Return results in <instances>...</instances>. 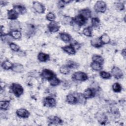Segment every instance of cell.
Returning a JSON list of instances; mask_svg holds the SVG:
<instances>
[{
	"instance_id": "6da1fadb",
	"label": "cell",
	"mask_w": 126,
	"mask_h": 126,
	"mask_svg": "<svg viewBox=\"0 0 126 126\" xmlns=\"http://www.w3.org/2000/svg\"><path fill=\"white\" fill-rule=\"evenodd\" d=\"M11 89L13 93L17 97H19L23 93V88L22 86L19 84L13 83L11 86Z\"/></svg>"
},
{
	"instance_id": "7a4b0ae2",
	"label": "cell",
	"mask_w": 126,
	"mask_h": 126,
	"mask_svg": "<svg viewBox=\"0 0 126 126\" xmlns=\"http://www.w3.org/2000/svg\"><path fill=\"white\" fill-rule=\"evenodd\" d=\"M94 8L98 12H104L106 9V4L103 1H97L94 6Z\"/></svg>"
},
{
	"instance_id": "3957f363",
	"label": "cell",
	"mask_w": 126,
	"mask_h": 126,
	"mask_svg": "<svg viewBox=\"0 0 126 126\" xmlns=\"http://www.w3.org/2000/svg\"><path fill=\"white\" fill-rule=\"evenodd\" d=\"M73 78L77 81H85L88 79V77L85 73L82 71H78L73 74Z\"/></svg>"
},
{
	"instance_id": "277c9868",
	"label": "cell",
	"mask_w": 126,
	"mask_h": 126,
	"mask_svg": "<svg viewBox=\"0 0 126 126\" xmlns=\"http://www.w3.org/2000/svg\"><path fill=\"white\" fill-rule=\"evenodd\" d=\"M87 20V19H86L82 15L79 14L73 19V21L76 25L79 26H81L84 25L86 23Z\"/></svg>"
},
{
	"instance_id": "5b68a950",
	"label": "cell",
	"mask_w": 126,
	"mask_h": 126,
	"mask_svg": "<svg viewBox=\"0 0 126 126\" xmlns=\"http://www.w3.org/2000/svg\"><path fill=\"white\" fill-rule=\"evenodd\" d=\"M33 8L38 13H43L45 11L44 6L40 2L38 1H34L33 3Z\"/></svg>"
},
{
	"instance_id": "8992f818",
	"label": "cell",
	"mask_w": 126,
	"mask_h": 126,
	"mask_svg": "<svg viewBox=\"0 0 126 126\" xmlns=\"http://www.w3.org/2000/svg\"><path fill=\"white\" fill-rule=\"evenodd\" d=\"M44 105L48 107H53L56 106V102L55 98L51 97H46L43 101Z\"/></svg>"
},
{
	"instance_id": "52a82bcc",
	"label": "cell",
	"mask_w": 126,
	"mask_h": 126,
	"mask_svg": "<svg viewBox=\"0 0 126 126\" xmlns=\"http://www.w3.org/2000/svg\"><path fill=\"white\" fill-rule=\"evenodd\" d=\"M111 74L116 79H120L122 77L123 73L122 71L118 67L114 66L111 69Z\"/></svg>"
},
{
	"instance_id": "ba28073f",
	"label": "cell",
	"mask_w": 126,
	"mask_h": 126,
	"mask_svg": "<svg viewBox=\"0 0 126 126\" xmlns=\"http://www.w3.org/2000/svg\"><path fill=\"white\" fill-rule=\"evenodd\" d=\"M41 75L42 78L49 80L54 76V73L51 70L47 69H43L41 72Z\"/></svg>"
},
{
	"instance_id": "9c48e42d",
	"label": "cell",
	"mask_w": 126,
	"mask_h": 126,
	"mask_svg": "<svg viewBox=\"0 0 126 126\" xmlns=\"http://www.w3.org/2000/svg\"><path fill=\"white\" fill-rule=\"evenodd\" d=\"M17 115L21 118H27L30 116V113L28 110L24 108L19 109L16 111Z\"/></svg>"
},
{
	"instance_id": "30bf717a",
	"label": "cell",
	"mask_w": 126,
	"mask_h": 126,
	"mask_svg": "<svg viewBox=\"0 0 126 126\" xmlns=\"http://www.w3.org/2000/svg\"><path fill=\"white\" fill-rule=\"evenodd\" d=\"M48 28L51 32H58L60 29V26L55 22H51L48 25Z\"/></svg>"
},
{
	"instance_id": "8fae6325",
	"label": "cell",
	"mask_w": 126,
	"mask_h": 126,
	"mask_svg": "<svg viewBox=\"0 0 126 126\" xmlns=\"http://www.w3.org/2000/svg\"><path fill=\"white\" fill-rule=\"evenodd\" d=\"M94 94L95 92L94 89L91 88H88L85 90L83 93V94L86 99L90 98L91 97H94Z\"/></svg>"
},
{
	"instance_id": "7c38bea8",
	"label": "cell",
	"mask_w": 126,
	"mask_h": 126,
	"mask_svg": "<svg viewBox=\"0 0 126 126\" xmlns=\"http://www.w3.org/2000/svg\"><path fill=\"white\" fill-rule=\"evenodd\" d=\"M96 119H97V121L101 124H104L105 123L107 119L106 115L103 113H98V114H96Z\"/></svg>"
},
{
	"instance_id": "4fadbf2b",
	"label": "cell",
	"mask_w": 126,
	"mask_h": 126,
	"mask_svg": "<svg viewBox=\"0 0 126 126\" xmlns=\"http://www.w3.org/2000/svg\"><path fill=\"white\" fill-rule=\"evenodd\" d=\"M10 28L12 31H18V30L20 28V24L18 21L12 20L10 23Z\"/></svg>"
},
{
	"instance_id": "5bb4252c",
	"label": "cell",
	"mask_w": 126,
	"mask_h": 126,
	"mask_svg": "<svg viewBox=\"0 0 126 126\" xmlns=\"http://www.w3.org/2000/svg\"><path fill=\"white\" fill-rule=\"evenodd\" d=\"M62 49L65 52L68 54L74 55L75 54V48L72 45H68L63 47Z\"/></svg>"
},
{
	"instance_id": "9a60e30c",
	"label": "cell",
	"mask_w": 126,
	"mask_h": 126,
	"mask_svg": "<svg viewBox=\"0 0 126 126\" xmlns=\"http://www.w3.org/2000/svg\"><path fill=\"white\" fill-rule=\"evenodd\" d=\"M12 69L15 72L20 73L24 71V68L23 65L20 63H14L13 64Z\"/></svg>"
},
{
	"instance_id": "2e32d148",
	"label": "cell",
	"mask_w": 126,
	"mask_h": 126,
	"mask_svg": "<svg viewBox=\"0 0 126 126\" xmlns=\"http://www.w3.org/2000/svg\"><path fill=\"white\" fill-rule=\"evenodd\" d=\"M18 16V14L14 9L9 10L7 12V18L12 21L16 20Z\"/></svg>"
},
{
	"instance_id": "e0dca14e",
	"label": "cell",
	"mask_w": 126,
	"mask_h": 126,
	"mask_svg": "<svg viewBox=\"0 0 126 126\" xmlns=\"http://www.w3.org/2000/svg\"><path fill=\"white\" fill-rule=\"evenodd\" d=\"M37 58L39 61L42 62H45L49 59V56L47 54L40 52L38 54Z\"/></svg>"
},
{
	"instance_id": "ac0fdd59",
	"label": "cell",
	"mask_w": 126,
	"mask_h": 126,
	"mask_svg": "<svg viewBox=\"0 0 126 126\" xmlns=\"http://www.w3.org/2000/svg\"><path fill=\"white\" fill-rule=\"evenodd\" d=\"M91 45L95 47H100L102 45V43H101L99 38H94L92 39L91 41Z\"/></svg>"
},
{
	"instance_id": "d6986e66",
	"label": "cell",
	"mask_w": 126,
	"mask_h": 126,
	"mask_svg": "<svg viewBox=\"0 0 126 126\" xmlns=\"http://www.w3.org/2000/svg\"><path fill=\"white\" fill-rule=\"evenodd\" d=\"M75 96L76 97L77 102L80 104H84L86 102V98L84 96L83 94H82L81 93H77L75 95Z\"/></svg>"
},
{
	"instance_id": "ffe728a7",
	"label": "cell",
	"mask_w": 126,
	"mask_h": 126,
	"mask_svg": "<svg viewBox=\"0 0 126 126\" xmlns=\"http://www.w3.org/2000/svg\"><path fill=\"white\" fill-rule=\"evenodd\" d=\"M66 101L70 104H75L77 103V99L75 95L72 94H69L66 96Z\"/></svg>"
},
{
	"instance_id": "44dd1931",
	"label": "cell",
	"mask_w": 126,
	"mask_h": 126,
	"mask_svg": "<svg viewBox=\"0 0 126 126\" xmlns=\"http://www.w3.org/2000/svg\"><path fill=\"white\" fill-rule=\"evenodd\" d=\"M92 61L93 62L98 63L101 64L103 63L104 59L102 58V57H101L100 55H94L92 57Z\"/></svg>"
},
{
	"instance_id": "7402d4cb",
	"label": "cell",
	"mask_w": 126,
	"mask_h": 126,
	"mask_svg": "<svg viewBox=\"0 0 126 126\" xmlns=\"http://www.w3.org/2000/svg\"><path fill=\"white\" fill-rule=\"evenodd\" d=\"M79 14L82 15L84 17H85L86 19H87L91 16V11L88 9H84L81 10L80 11Z\"/></svg>"
},
{
	"instance_id": "603a6c76",
	"label": "cell",
	"mask_w": 126,
	"mask_h": 126,
	"mask_svg": "<svg viewBox=\"0 0 126 126\" xmlns=\"http://www.w3.org/2000/svg\"><path fill=\"white\" fill-rule=\"evenodd\" d=\"M11 36L15 39H19L21 37V33L19 31H11L9 33Z\"/></svg>"
},
{
	"instance_id": "cb8c5ba5",
	"label": "cell",
	"mask_w": 126,
	"mask_h": 126,
	"mask_svg": "<svg viewBox=\"0 0 126 126\" xmlns=\"http://www.w3.org/2000/svg\"><path fill=\"white\" fill-rule=\"evenodd\" d=\"M60 37L61 39L64 42H67L70 41L71 40L70 36L66 33H64V32L61 33L60 34Z\"/></svg>"
},
{
	"instance_id": "d4e9b609",
	"label": "cell",
	"mask_w": 126,
	"mask_h": 126,
	"mask_svg": "<svg viewBox=\"0 0 126 126\" xmlns=\"http://www.w3.org/2000/svg\"><path fill=\"white\" fill-rule=\"evenodd\" d=\"M13 66V64L10 62L9 61H5L3 62V63H1V66L2 67L6 70L12 69Z\"/></svg>"
},
{
	"instance_id": "484cf974",
	"label": "cell",
	"mask_w": 126,
	"mask_h": 126,
	"mask_svg": "<svg viewBox=\"0 0 126 126\" xmlns=\"http://www.w3.org/2000/svg\"><path fill=\"white\" fill-rule=\"evenodd\" d=\"M9 101L7 100H3L0 102V108L1 110H6L9 106Z\"/></svg>"
},
{
	"instance_id": "4316f807",
	"label": "cell",
	"mask_w": 126,
	"mask_h": 126,
	"mask_svg": "<svg viewBox=\"0 0 126 126\" xmlns=\"http://www.w3.org/2000/svg\"><path fill=\"white\" fill-rule=\"evenodd\" d=\"M99 38L102 44H108L110 42V38L106 34L102 35Z\"/></svg>"
},
{
	"instance_id": "83f0119b",
	"label": "cell",
	"mask_w": 126,
	"mask_h": 126,
	"mask_svg": "<svg viewBox=\"0 0 126 126\" xmlns=\"http://www.w3.org/2000/svg\"><path fill=\"white\" fill-rule=\"evenodd\" d=\"M13 9L18 14H23L25 12V8L21 5H16L14 6Z\"/></svg>"
},
{
	"instance_id": "f1b7e54d",
	"label": "cell",
	"mask_w": 126,
	"mask_h": 126,
	"mask_svg": "<svg viewBox=\"0 0 126 126\" xmlns=\"http://www.w3.org/2000/svg\"><path fill=\"white\" fill-rule=\"evenodd\" d=\"M91 67L93 70L95 71L100 70L102 68V66L101 64H99L96 63H94V62H93L91 63Z\"/></svg>"
},
{
	"instance_id": "f546056e",
	"label": "cell",
	"mask_w": 126,
	"mask_h": 126,
	"mask_svg": "<svg viewBox=\"0 0 126 126\" xmlns=\"http://www.w3.org/2000/svg\"><path fill=\"white\" fill-rule=\"evenodd\" d=\"M50 84L52 86H56L60 84V80L56 76L53 77L51 79L49 80Z\"/></svg>"
},
{
	"instance_id": "4dcf8cb0",
	"label": "cell",
	"mask_w": 126,
	"mask_h": 126,
	"mask_svg": "<svg viewBox=\"0 0 126 126\" xmlns=\"http://www.w3.org/2000/svg\"><path fill=\"white\" fill-rule=\"evenodd\" d=\"M83 34L87 36L90 37L92 35V27H88L84 29L83 31Z\"/></svg>"
},
{
	"instance_id": "1f68e13d",
	"label": "cell",
	"mask_w": 126,
	"mask_h": 126,
	"mask_svg": "<svg viewBox=\"0 0 126 126\" xmlns=\"http://www.w3.org/2000/svg\"><path fill=\"white\" fill-rule=\"evenodd\" d=\"M50 122L54 125L60 124L62 123L61 119L57 117H53L51 118H50Z\"/></svg>"
},
{
	"instance_id": "d6a6232c",
	"label": "cell",
	"mask_w": 126,
	"mask_h": 126,
	"mask_svg": "<svg viewBox=\"0 0 126 126\" xmlns=\"http://www.w3.org/2000/svg\"><path fill=\"white\" fill-rule=\"evenodd\" d=\"M60 71L62 74L66 75L69 73V68L67 65H62L60 68Z\"/></svg>"
},
{
	"instance_id": "836d02e7",
	"label": "cell",
	"mask_w": 126,
	"mask_h": 126,
	"mask_svg": "<svg viewBox=\"0 0 126 126\" xmlns=\"http://www.w3.org/2000/svg\"><path fill=\"white\" fill-rule=\"evenodd\" d=\"M92 26L94 28H98L100 25V21L99 19L97 18H93L92 19Z\"/></svg>"
},
{
	"instance_id": "e575fe53",
	"label": "cell",
	"mask_w": 126,
	"mask_h": 126,
	"mask_svg": "<svg viewBox=\"0 0 126 126\" xmlns=\"http://www.w3.org/2000/svg\"><path fill=\"white\" fill-rule=\"evenodd\" d=\"M112 89L115 92L119 93L121 91L122 87L118 83H115L112 86Z\"/></svg>"
},
{
	"instance_id": "d590c367",
	"label": "cell",
	"mask_w": 126,
	"mask_h": 126,
	"mask_svg": "<svg viewBox=\"0 0 126 126\" xmlns=\"http://www.w3.org/2000/svg\"><path fill=\"white\" fill-rule=\"evenodd\" d=\"M100 74V76H101V78H103V79H109L111 75L110 74V73L107 72H106V71H102L100 72L99 73Z\"/></svg>"
},
{
	"instance_id": "8d00e7d4",
	"label": "cell",
	"mask_w": 126,
	"mask_h": 126,
	"mask_svg": "<svg viewBox=\"0 0 126 126\" xmlns=\"http://www.w3.org/2000/svg\"><path fill=\"white\" fill-rule=\"evenodd\" d=\"M62 22L64 24H71L73 23V21L72 18L69 17H64L62 20Z\"/></svg>"
},
{
	"instance_id": "74e56055",
	"label": "cell",
	"mask_w": 126,
	"mask_h": 126,
	"mask_svg": "<svg viewBox=\"0 0 126 126\" xmlns=\"http://www.w3.org/2000/svg\"><path fill=\"white\" fill-rule=\"evenodd\" d=\"M9 47L12 51H15V52H18L20 50L19 46L14 43H12V42L10 43Z\"/></svg>"
},
{
	"instance_id": "f35d334b",
	"label": "cell",
	"mask_w": 126,
	"mask_h": 126,
	"mask_svg": "<svg viewBox=\"0 0 126 126\" xmlns=\"http://www.w3.org/2000/svg\"><path fill=\"white\" fill-rule=\"evenodd\" d=\"M69 68H76L77 67V66H78V64L75 63L74 62H73L72 61H69L67 65H66Z\"/></svg>"
},
{
	"instance_id": "ab89813d",
	"label": "cell",
	"mask_w": 126,
	"mask_h": 126,
	"mask_svg": "<svg viewBox=\"0 0 126 126\" xmlns=\"http://www.w3.org/2000/svg\"><path fill=\"white\" fill-rule=\"evenodd\" d=\"M46 19L48 21H50L51 22H53L55 19V16L53 13L49 12L46 15Z\"/></svg>"
},
{
	"instance_id": "60d3db41",
	"label": "cell",
	"mask_w": 126,
	"mask_h": 126,
	"mask_svg": "<svg viewBox=\"0 0 126 126\" xmlns=\"http://www.w3.org/2000/svg\"><path fill=\"white\" fill-rule=\"evenodd\" d=\"M115 7L117 9L119 10H123L124 9V5L121 3H117L115 5Z\"/></svg>"
},
{
	"instance_id": "b9f144b4",
	"label": "cell",
	"mask_w": 126,
	"mask_h": 126,
	"mask_svg": "<svg viewBox=\"0 0 126 126\" xmlns=\"http://www.w3.org/2000/svg\"><path fill=\"white\" fill-rule=\"evenodd\" d=\"M65 3V2L64 1L62 0V1H60L59 2V4H59V6L60 7H63V6H64Z\"/></svg>"
},
{
	"instance_id": "7bdbcfd3",
	"label": "cell",
	"mask_w": 126,
	"mask_h": 126,
	"mask_svg": "<svg viewBox=\"0 0 126 126\" xmlns=\"http://www.w3.org/2000/svg\"><path fill=\"white\" fill-rule=\"evenodd\" d=\"M122 55L124 57V58H125V57H126V49H124L122 50Z\"/></svg>"
}]
</instances>
